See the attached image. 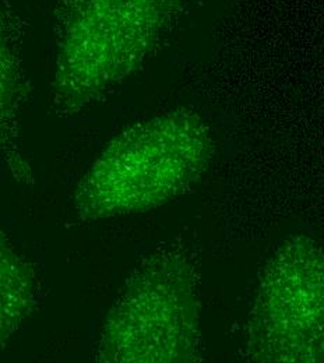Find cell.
<instances>
[{
  "mask_svg": "<svg viewBox=\"0 0 324 363\" xmlns=\"http://www.w3.org/2000/svg\"><path fill=\"white\" fill-rule=\"evenodd\" d=\"M26 82L11 33L0 17V164L20 182L33 175L20 145V112Z\"/></svg>",
  "mask_w": 324,
  "mask_h": 363,
  "instance_id": "5",
  "label": "cell"
},
{
  "mask_svg": "<svg viewBox=\"0 0 324 363\" xmlns=\"http://www.w3.org/2000/svg\"><path fill=\"white\" fill-rule=\"evenodd\" d=\"M199 338L194 275L182 257L145 263L112 306L96 345V361L187 362Z\"/></svg>",
  "mask_w": 324,
  "mask_h": 363,
  "instance_id": "3",
  "label": "cell"
},
{
  "mask_svg": "<svg viewBox=\"0 0 324 363\" xmlns=\"http://www.w3.org/2000/svg\"><path fill=\"white\" fill-rule=\"evenodd\" d=\"M213 151L210 128L191 111L136 123L108 144L80 182L76 214L91 223L162 206L204 174Z\"/></svg>",
  "mask_w": 324,
  "mask_h": 363,
  "instance_id": "1",
  "label": "cell"
},
{
  "mask_svg": "<svg viewBox=\"0 0 324 363\" xmlns=\"http://www.w3.org/2000/svg\"><path fill=\"white\" fill-rule=\"evenodd\" d=\"M250 357L260 362H319L323 358V255L298 238L267 266L250 315Z\"/></svg>",
  "mask_w": 324,
  "mask_h": 363,
  "instance_id": "4",
  "label": "cell"
},
{
  "mask_svg": "<svg viewBox=\"0 0 324 363\" xmlns=\"http://www.w3.org/2000/svg\"><path fill=\"white\" fill-rule=\"evenodd\" d=\"M37 301L35 272L0 230V351L33 313Z\"/></svg>",
  "mask_w": 324,
  "mask_h": 363,
  "instance_id": "6",
  "label": "cell"
},
{
  "mask_svg": "<svg viewBox=\"0 0 324 363\" xmlns=\"http://www.w3.org/2000/svg\"><path fill=\"white\" fill-rule=\"evenodd\" d=\"M182 0H60L52 102L72 116L139 70Z\"/></svg>",
  "mask_w": 324,
  "mask_h": 363,
  "instance_id": "2",
  "label": "cell"
}]
</instances>
